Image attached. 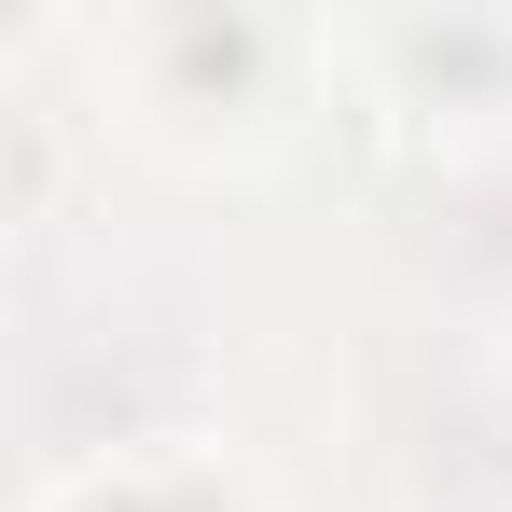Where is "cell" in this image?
Segmentation results:
<instances>
[{"instance_id":"6da1fadb","label":"cell","mask_w":512,"mask_h":512,"mask_svg":"<svg viewBox=\"0 0 512 512\" xmlns=\"http://www.w3.org/2000/svg\"><path fill=\"white\" fill-rule=\"evenodd\" d=\"M84 97L125 153L180 180H263L305 111L333 97V14H277V0H125L70 28Z\"/></svg>"},{"instance_id":"7a4b0ae2","label":"cell","mask_w":512,"mask_h":512,"mask_svg":"<svg viewBox=\"0 0 512 512\" xmlns=\"http://www.w3.org/2000/svg\"><path fill=\"white\" fill-rule=\"evenodd\" d=\"M333 84H360L402 125H512V14H333Z\"/></svg>"},{"instance_id":"3957f363","label":"cell","mask_w":512,"mask_h":512,"mask_svg":"<svg viewBox=\"0 0 512 512\" xmlns=\"http://www.w3.org/2000/svg\"><path fill=\"white\" fill-rule=\"evenodd\" d=\"M28 512H263V485L222 443H139V457H70Z\"/></svg>"},{"instance_id":"277c9868","label":"cell","mask_w":512,"mask_h":512,"mask_svg":"<svg viewBox=\"0 0 512 512\" xmlns=\"http://www.w3.org/2000/svg\"><path fill=\"white\" fill-rule=\"evenodd\" d=\"M499 402H512V319H499Z\"/></svg>"}]
</instances>
